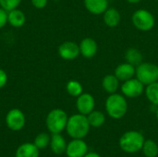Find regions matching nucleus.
Wrapping results in <instances>:
<instances>
[{
    "label": "nucleus",
    "mask_w": 158,
    "mask_h": 157,
    "mask_svg": "<svg viewBox=\"0 0 158 157\" xmlns=\"http://www.w3.org/2000/svg\"><path fill=\"white\" fill-rule=\"evenodd\" d=\"M90 127L87 116L79 113L69 118L66 130L71 138L82 139L88 134Z\"/></svg>",
    "instance_id": "nucleus-1"
},
{
    "label": "nucleus",
    "mask_w": 158,
    "mask_h": 157,
    "mask_svg": "<svg viewBox=\"0 0 158 157\" xmlns=\"http://www.w3.org/2000/svg\"><path fill=\"white\" fill-rule=\"evenodd\" d=\"M106 110L108 116L114 119L123 118L128 111V103L124 95L111 93L106 101Z\"/></svg>",
    "instance_id": "nucleus-2"
},
{
    "label": "nucleus",
    "mask_w": 158,
    "mask_h": 157,
    "mask_svg": "<svg viewBox=\"0 0 158 157\" xmlns=\"http://www.w3.org/2000/svg\"><path fill=\"white\" fill-rule=\"evenodd\" d=\"M144 143L143 135L136 130L125 132L119 139V146L122 151L128 154H134L142 150Z\"/></svg>",
    "instance_id": "nucleus-3"
},
{
    "label": "nucleus",
    "mask_w": 158,
    "mask_h": 157,
    "mask_svg": "<svg viewBox=\"0 0 158 157\" xmlns=\"http://www.w3.org/2000/svg\"><path fill=\"white\" fill-rule=\"evenodd\" d=\"M68 119V115L64 110L59 108L53 109L47 115L46 127L53 134L61 133L67 127Z\"/></svg>",
    "instance_id": "nucleus-4"
},
{
    "label": "nucleus",
    "mask_w": 158,
    "mask_h": 157,
    "mask_svg": "<svg viewBox=\"0 0 158 157\" xmlns=\"http://www.w3.org/2000/svg\"><path fill=\"white\" fill-rule=\"evenodd\" d=\"M136 78L145 86L158 81V66L154 63L143 62L136 67Z\"/></svg>",
    "instance_id": "nucleus-5"
},
{
    "label": "nucleus",
    "mask_w": 158,
    "mask_h": 157,
    "mask_svg": "<svg viewBox=\"0 0 158 157\" xmlns=\"http://www.w3.org/2000/svg\"><path fill=\"white\" fill-rule=\"evenodd\" d=\"M131 21L133 26L142 31H151L156 24V19L154 15L146 9L136 10L132 14Z\"/></svg>",
    "instance_id": "nucleus-6"
},
{
    "label": "nucleus",
    "mask_w": 158,
    "mask_h": 157,
    "mask_svg": "<svg viewBox=\"0 0 158 157\" xmlns=\"http://www.w3.org/2000/svg\"><path fill=\"white\" fill-rule=\"evenodd\" d=\"M144 91V85L137 79L131 78L126 81H123L121 86V92L124 96L128 98H136L143 94Z\"/></svg>",
    "instance_id": "nucleus-7"
},
{
    "label": "nucleus",
    "mask_w": 158,
    "mask_h": 157,
    "mask_svg": "<svg viewBox=\"0 0 158 157\" xmlns=\"http://www.w3.org/2000/svg\"><path fill=\"white\" fill-rule=\"evenodd\" d=\"M6 123L11 130H20L25 125V116L23 112L18 108L11 109L6 114Z\"/></svg>",
    "instance_id": "nucleus-8"
},
{
    "label": "nucleus",
    "mask_w": 158,
    "mask_h": 157,
    "mask_svg": "<svg viewBox=\"0 0 158 157\" xmlns=\"http://www.w3.org/2000/svg\"><path fill=\"white\" fill-rule=\"evenodd\" d=\"M58 55L64 60H74L81 55L79 44L71 41L64 42L58 47Z\"/></svg>",
    "instance_id": "nucleus-9"
},
{
    "label": "nucleus",
    "mask_w": 158,
    "mask_h": 157,
    "mask_svg": "<svg viewBox=\"0 0 158 157\" xmlns=\"http://www.w3.org/2000/svg\"><path fill=\"white\" fill-rule=\"evenodd\" d=\"M95 106V101L92 94L90 93H81L77 97L76 101V107L80 114L82 115H89L92 111H94Z\"/></svg>",
    "instance_id": "nucleus-10"
},
{
    "label": "nucleus",
    "mask_w": 158,
    "mask_h": 157,
    "mask_svg": "<svg viewBox=\"0 0 158 157\" xmlns=\"http://www.w3.org/2000/svg\"><path fill=\"white\" fill-rule=\"evenodd\" d=\"M88 153V146L82 139H73L67 144L66 154L68 157H83Z\"/></svg>",
    "instance_id": "nucleus-11"
},
{
    "label": "nucleus",
    "mask_w": 158,
    "mask_h": 157,
    "mask_svg": "<svg viewBox=\"0 0 158 157\" xmlns=\"http://www.w3.org/2000/svg\"><path fill=\"white\" fill-rule=\"evenodd\" d=\"M79 47H80L81 55L86 58L94 57L98 51L97 43L95 42V40L90 37H86L82 39L79 44Z\"/></svg>",
    "instance_id": "nucleus-12"
},
{
    "label": "nucleus",
    "mask_w": 158,
    "mask_h": 157,
    "mask_svg": "<svg viewBox=\"0 0 158 157\" xmlns=\"http://www.w3.org/2000/svg\"><path fill=\"white\" fill-rule=\"evenodd\" d=\"M136 74V67L131 64L125 62L119 64L115 69V76L119 80V81H126L133 78Z\"/></svg>",
    "instance_id": "nucleus-13"
},
{
    "label": "nucleus",
    "mask_w": 158,
    "mask_h": 157,
    "mask_svg": "<svg viewBox=\"0 0 158 157\" xmlns=\"http://www.w3.org/2000/svg\"><path fill=\"white\" fill-rule=\"evenodd\" d=\"M84 6L90 13L100 15L108 8V0H84Z\"/></svg>",
    "instance_id": "nucleus-14"
},
{
    "label": "nucleus",
    "mask_w": 158,
    "mask_h": 157,
    "mask_svg": "<svg viewBox=\"0 0 158 157\" xmlns=\"http://www.w3.org/2000/svg\"><path fill=\"white\" fill-rule=\"evenodd\" d=\"M103 19L106 26L110 28L117 27L121 20L119 11L115 7H108L103 14Z\"/></svg>",
    "instance_id": "nucleus-15"
},
{
    "label": "nucleus",
    "mask_w": 158,
    "mask_h": 157,
    "mask_svg": "<svg viewBox=\"0 0 158 157\" xmlns=\"http://www.w3.org/2000/svg\"><path fill=\"white\" fill-rule=\"evenodd\" d=\"M26 22V16L20 9L15 8L7 12V23L14 28H20Z\"/></svg>",
    "instance_id": "nucleus-16"
},
{
    "label": "nucleus",
    "mask_w": 158,
    "mask_h": 157,
    "mask_svg": "<svg viewBox=\"0 0 158 157\" xmlns=\"http://www.w3.org/2000/svg\"><path fill=\"white\" fill-rule=\"evenodd\" d=\"M50 146L51 150L56 155H62L66 152L67 149V143L65 139L60 135V133H55L51 137L50 141Z\"/></svg>",
    "instance_id": "nucleus-17"
},
{
    "label": "nucleus",
    "mask_w": 158,
    "mask_h": 157,
    "mask_svg": "<svg viewBox=\"0 0 158 157\" xmlns=\"http://www.w3.org/2000/svg\"><path fill=\"white\" fill-rule=\"evenodd\" d=\"M102 86L103 89L109 94L115 93L119 87V80L115 76V74H108L104 77Z\"/></svg>",
    "instance_id": "nucleus-18"
},
{
    "label": "nucleus",
    "mask_w": 158,
    "mask_h": 157,
    "mask_svg": "<svg viewBox=\"0 0 158 157\" xmlns=\"http://www.w3.org/2000/svg\"><path fill=\"white\" fill-rule=\"evenodd\" d=\"M39 149L34 143L21 144L16 151V157H38Z\"/></svg>",
    "instance_id": "nucleus-19"
},
{
    "label": "nucleus",
    "mask_w": 158,
    "mask_h": 157,
    "mask_svg": "<svg viewBox=\"0 0 158 157\" xmlns=\"http://www.w3.org/2000/svg\"><path fill=\"white\" fill-rule=\"evenodd\" d=\"M125 60L126 62L131 64L134 67H138L140 64H142L143 61V56L142 52L134 47L129 48L125 53Z\"/></svg>",
    "instance_id": "nucleus-20"
},
{
    "label": "nucleus",
    "mask_w": 158,
    "mask_h": 157,
    "mask_svg": "<svg viewBox=\"0 0 158 157\" xmlns=\"http://www.w3.org/2000/svg\"><path fill=\"white\" fill-rule=\"evenodd\" d=\"M88 121L91 127L99 128L104 125L106 121V116L101 111H92L89 115H87Z\"/></svg>",
    "instance_id": "nucleus-21"
},
{
    "label": "nucleus",
    "mask_w": 158,
    "mask_h": 157,
    "mask_svg": "<svg viewBox=\"0 0 158 157\" xmlns=\"http://www.w3.org/2000/svg\"><path fill=\"white\" fill-rule=\"evenodd\" d=\"M145 95L150 103L158 106V81L153 82L146 86Z\"/></svg>",
    "instance_id": "nucleus-22"
},
{
    "label": "nucleus",
    "mask_w": 158,
    "mask_h": 157,
    "mask_svg": "<svg viewBox=\"0 0 158 157\" xmlns=\"http://www.w3.org/2000/svg\"><path fill=\"white\" fill-rule=\"evenodd\" d=\"M142 150L143 155L146 157H156L158 155L157 143L152 140L144 141Z\"/></svg>",
    "instance_id": "nucleus-23"
},
{
    "label": "nucleus",
    "mask_w": 158,
    "mask_h": 157,
    "mask_svg": "<svg viewBox=\"0 0 158 157\" xmlns=\"http://www.w3.org/2000/svg\"><path fill=\"white\" fill-rule=\"evenodd\" d=\"M66 90L69 95H71L73 97H78L79 95H81L82 93L83 88L80 81H78L76 80H71L67 83Z\"/></svg>",
    "instance_id": "nucleus-24"
},
{
    "label": "nucleus",
    "mask_w": 158,
    "mask_h": 157,
    "mask_svg": "<svg viewBox=\"0 0 158 157\" xmlns=\"http://www.w3.org/2000/svg\"><path fill=\"white\" fill-rule=\"evenodd\" d=\"M50 141L51 138L47 133H40L39 135L36 136L33 143L37 146L38 149H44L49 145Z\"/></svg>",
    "instance_id": "nucleus-25"
},
{
    "label": "nucleus",
    "mask_w": 158,
    "mask_h": 157,
    "mask_svg": "<svg viewBox=\"0 0 158 157\" xmlns=\"http://www.w3.org/2000/svg\"><path fill=\"white\" fill-rule=\"evenodd\" d=\"M22 0H0V7L6 11H10L12 9L18 8Z\"/></svg>",
    "instance_id": "nucleus-26"
},
{
    "label": "nucleus",
    "mask_w": 158,
    "mask_h": 157,
    "mask_svg": "<svg viewBox=\"0 0 158 157\" xmlns=\"http://www.w3.org/2000/svg\"><path fill=\"white\" fill-rule=\"evenodd\" d=\"M7 23V11L0 7V29L6 26Z\"/></svg>",
    "instance_id": "nucleus-27"
},
{
    "label": "nucleus",
    "mask_w": 158,
    "mask_h": 157,
    "mask_svg": "<svg viewBox=\"0 0 158 157\" xmlns=\"http://www.w3.org/2000/svg\"><path fill=\"white\" fill-rule=\"evenodd\" d=\"M31 5L37 9H43L46 6L48 0H31Z\"/></svg>",
    "instance_id": "nucleus-28"
},
{
    "label": "nucleus",
    "mask_w": 158,
    "mask_h": 157,
    "mask_svg": "<svg viewBox=\"0 0 158 157\" xmlns=\"http://www.w3.org/2000/svg\"><path fill=\"white\" fill-rule=\"evenodd\" d=\"M6 82H7V74L4 69L0 68V89L5 87Z\"/></svg>",
    "instance_id": "nucleus-29"
},
{
    "label": "nucleus",
    "mask_w": 158,
    "mask_h": 157,
    "mask_svg": "<svg viewBox=\"0 0 158 157\" xmlns=\"http://www.w3.org/2000/svg\"><path fill=\"white\" fill-rule=\"evenodd\" d=\"M83 157H101L98 154L94 153V152H91V153H87Z\"/></svg>",
    "instance_id": "nucleus-30"
},
{
    "label": "nucleus",
    "mask_w": 158,
    "mask_h": 157,
    "mask_svg": "<svg viewBox=\"0 0 158 157\" xmlns=\"http://www.w3.org/2000/svg\"><path fill=\"white\" fill-rule=\"evenodd\" d=\"M127 2H129L130 4H138V3H140L142 0H126Z\"/></svg>",
    "instance_id": "nucleus-31"
},
{
    "label": "nucleus",
    "mask_w": 158,
    "mask_h": 157,
    "mask_svg": "<svg viewBox=\"0 0 158 157\" xmlns=\"http://www.w3.org/2000/svg\"><path fill=\"white\" fill-rule=\"evenodd\" d=\"M156 118H157V120H158V108H157V110H156Z\"/></svg>",
    "instance_id": "nucleus-32"
},
{
    "label": "nucleus",
    "mask_w": 158,
    "mask_h": 157,
    "mask_svg": "<svg viewBox=\"0 0 158 157\" xmlns=\"http://www.w3.org/2000/svg\"><path fill=\"white\" fill-rule=\"evenodd\" d=\"M54 1H56H56H59V0H54Z\"/></svg>",
    "instance_id": "nucleus-33"
},
{
    "label": "nucleus",
    "mask_w": 158,
    "mask_h": 157,
    "mask_svg": "<svg viewBox=\"0 0 158 157\" xmlns=\"http://www.w3.org/2000/svg\"><path fill=\"white\" fill-rule=\"evenodd\" d=\"M156 1H158V0H156Z\"/></svg>",
    "instance_id": "nucleus-34"
}]
</instances>
